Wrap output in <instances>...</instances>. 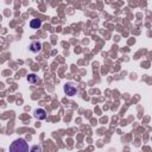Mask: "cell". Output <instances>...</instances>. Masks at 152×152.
<instances>
[{"mask_svg": "<svg viewBox=\"0 0 152 152\" xmlns=\"http://www.w3.org/2000/svg\"><path fill=\"white\" fill-rule=\"evenodd\" d=\"M10 151H13V152H27L28 151V145L24 139H17L10 146Z\"/></svg>", "mask_w": 152, "mask_h": 152, "instance_id": "cell-1", "label": "cell"}, {"mask_svg": "<svg viewBox=\"0 0 152 152\" xmlns=\"http://www.w3.org/2000/svg\"><path fill=\"white\" fill-rule=\"evenodd\" d=\"M64 91H65L66 95L72 96V95H76L78 90H77L76 87H74V86H71V84H65V86H64Z\"/></svg>", "mask_w": 152, "mask_h": 152, "instance_id": "cell-2", "label": "cell"}, {"mask_svg": "<svg viewBox=\"0 0 152 152\" xmlns=\"http://www.w3.org/2000/svg\"><path fill=\"white\" fill-rule=\"evenodd\" d=\"M34 116L38 120H44V119H46V112L43 108H38L34 110Z\"/></svg>", "mask_w": 152, "mask_h": 152, "instance_id": "cell-3", "label": "cell"}, {"mask_svg": "<svg viewBox=\"0 0 152 152\" xmlns=\"http://www.w3.org/2000/svg\"><path fill=\"white\" fill-rule=\"evenodd\" d=\"M30 50L32 52H39L42 50V44L39 42H32L30 44Z\"/></svg>", "mask_w": 152, "mask_h": 152, "instance_id": "cell-4", "label": "cell"}, {"mask_svg": "<svg viewBox=\"0 0 152 152\" xmlns=\"http://www.w3.org/2000/svg\"><path fill=\"white\" fill-rule=\"evenodd\" d=\"M40 25H42V21H40L39 19H32V20L30 21V26H31V28L37 30V28L40 27Z\"/></svg>", "mask_w": 152, "mask_h": 152, "instance_id": "cell-5", "label": "cell"}, {"mask_svg": "<svg viewBox=\"0 0 152 152\" xmlns=\"http://www.w3.org/2000/svg\"><path fill=\"white\" fill-rule=\"evenodd\" d=\"M27 81H28V83L34 84V83L38 82V76H37L36 74H30V75L27 76Z\"/></svg>", "mask_w": 152, "mask_h": 152, "instance_id": "cell-6", "label": "cell"}, {"mask_svg": "<svg viewBox=\"0 0 152 152\" xmlns=\"http://www.w3.org/2000/svg\"><path fill=\"white\" fill-rule=\"evenodd\" d=\"M32 151H42V147H39V146H33V147H32Z\"/></svg>", "mask_w": 152, "mask_h": 152, "instance_id": "cell-7", "label": "cell"}]
</instances>
